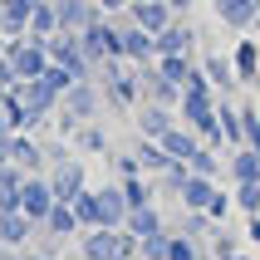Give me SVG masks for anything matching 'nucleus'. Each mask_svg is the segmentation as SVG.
<instances>
[{"mask_svg":"<svg viewBox=\"0 0 260 260\" xmlns=\"http://www.w3.org/2000/svg\"><path fill=\"white\" fill-rule=\"evenodd\" d=\"M138 88H143L147 103H162V108H182V84H172V79H162L157 64H143L138 69Z\"/></svg>","mask_w":260,"mask_h":260,"instance_id":"nucleus-5","label":"nucleus"},{"mask_svg":"<svg viewBox=\"0 0 260 260\" xmlns=\"http://www.w3.org/2000/svg\"><path fill=\"white\" fill-rule=\"evenodd\" d=\"M133 157H138V167H143V172H152V177H167V172H172V167H177V162L167 157V152H162V147L152 143V138L133 147Z\"/></svg>","mask_w":260,"mask_h":260,"instance_id":"nucleus-24","label":"nucleus"},{"mask_svg":"<svg viewBox=\"0 0 260 260\" xmlns=\"http://www.w3.org/2000/svg\"><path fill=\"white\" fill-rule=\"evenodd\" d=\"M246 236L255 241V250H260V216H246Z\"/></svg>","mask_w":260,"mask_h":260,"instance_id":"nucleus-39","label":"nucleus"},{"mask_svg":"<svg viewBox=\"0 0 260 260\" xmlns=\"http://www.w3.org/2000/svg\"><path fill=\"white\" fill-rule=\"evenodd\" d=\"M226 172H231V187L236 182H260V152L231 147V152H226Z\"/></svg>","mask_w":260,"mask_h":260,"instance_id":"nucleus-18","label":"nucleus"},{"mask_svg":"<svg viewBox=\"0 0 260 260\" xmlns=\"http://www.w3.org/2000/svg\"><path fill=\"white\" fill-rule=\"evenodd\" d=\"M118 187H123V197H128V211L133 206H152V177L147 172H128Z\"/></svg>","mask_w":260,"mask_h":260,"instance_id":"nucleus-25","label":"nucleus"},{"mask_svg":"<svg viewBox=\"0 0 260 260\" xmlns=\"http://www.w3.org/2000/svg\"><path fill=\"white\" fill-rule=\"evenodd\" d=\"M211 5H216L221 25L236 29V35H246V29L260 20V5H255V0H211Z\"/></svg>","mask_w":260,"mask_h":260,"instance_id":"nucleus-10","label":"nucleus"},{"mask_svg":"<svg viewBox=\"0 0 260 260\" xmlns=\"http://www.w3.org/2000/svg\"><path fill=\"white\" fill-rule=\"evenodd\" d=\"M93 197H99V226H123V221H128V197H123L118 182L93 187Z\"/></svg>","mask_w":260,"mask_h":260,"instance_id":"nucleus-9","label":"nucleus"},{"mask_svg":"<svg viewBox=\"0 0 260 260\" xmlns=\"http://www.w3.org/2000/svg\"><path fill=\"white\" fill-rule=\"evenodd\" d=\"M167 246H172V231L162 226L157 236H143L138 241V260H167Z\"/></svg>","mask_w":260,"mask_h":260,"instance_id":"nucleus-31","label":"nucleus"},{"mask_svg":"<svg viewBox=\"0 0 260 260\" xmlns=\"http://www.w3.org/2000/svg\"><path fill=\"white\" fill-rule=\"evenodd\" d=\"M231 64H236V79L241 84H260V40H241Z\"/></svg>","mask_w":260,"mask_h":260,"instance_id":"nucleus-19","label":"nucleus"},{"mask_svg":"<svg viewBox=\"0 0 260 260\" xmlns=\"http://www.w3.org/2000/svg\"><path fill=\"white\" fill-rule=\"evenodd\" d=\"M123 231H128L133 241H143V236H157V231H162L157 206H133V211H128V221H123Z\"/></svg>","mask_w":260,"mask_h":260,"instance_id":"nucleus-23","label":"nucleus"},{"mask_svg":"<svg viewBox=\"0 0 260 260\" xmlns=\"http://www.w3.org/2000/svg\"><path fill=\"white\" fill-rule=\"evenodd\" d=\"M172 128H177V113H172V108H162V103H138V133H143V138L157 143L162 133H172Z\"/></svg>","mask_w":260,"mask_h":260,"instance_id":"nucleus-13","label":"nucleus"},{"mask_svg":"<svg viewBox=\"0 0 260 260\" xmlns=\"http://www.w3.org/2000/svg\"><path fill=\"white\" fill-rule=\"evenodd\" d=\"M79 260H84V255H79Z\"/></svg>","mask_w":260,"mask_h":260,"instance_id":"nucleus-47","label":"nucleus"},{"mask_svg":"<svg viewBox=\"0 0 260 260\" xmlns=\"http://www.w3.org/2000/svg\"><path fill=\"white\" fill-rule=\"evenodd\" d=\"M49 182H54V197H59V202H74V197L88 187V182H84V162H69V157H64L54 172H49Z\"/></svg>","mask_w":260,"mask_h":260,"instance_id":"nucleus-15","label":"nucleus"},{"mask_svg":"<svg viewBox=\"0 0 260 260\" xmlns=\"http://www.w3.org/2000/svg\"><path fill=\"white\" fill-rule=\"evenodd\" d=\"M54 29H59L54 0H35V10H29V35H40V40H49Z\"/></svg>","mask_w":260,"mask_h":260,"instance_id":"nucleus-28","label":"nucleus"},{"mask_svg":"<svg viewBox=\"0 0 260 260\" xmlns=\"http://www.w3.org/2000/svg\"><path fill=\"white\" fill-rule=\"evenodd\" d=\"M167 5H172V15H187L191 10V0H167Z\"/></svg>","mask_w":260,"mask_h":260,"instance_id":"nucleus-41","label":"nucleus"},{"mask_svg":"<svg viewBox=\"0 0 260 260\" xmlns=\"http://www.w3.org/2000/svg\"><path fill=\"white\" fill-rule=\"evenodd\" d=\"M0 167H10V133H0Z\"/></svg>","mask_w":260,"mask_h":260,"instance_id":"nucleus-40","label":"nucleus"},{"mask_svg":"<svg viewBox=\"0 0 260 260\" xmlns=\"http://www.w3.org/2000/svg\"><path fill=\"white\" fill-rule=\"evenodd\" d=\"M20 79H15V69H10V54H5V44H0V93L5 88H15Z\"/></svg>","mask_w":260,"mask_h":260,"instance_id":"nucleus-37","label":"nucleus"},{"mask_svg":"<svg viewBox=\"0 0 260 260\" xmlns=\"http://www.w3.org/2000/svg\"><path fill=\"white\" fill-rule=\"evenodd\" d=\"M54 202H59V197H54V182H49L44 172H29L25 187H20V211H25L35 226H44V216L54 211Z\"/></svg>","mask_w":260,"mask_h":260,"instance_id":"nucleus-3","label":"nucleus"},{"mask_svg":"<svg viewBox=\"0 0 260 260\" xmlns=\"http://www.w3.org/2000/svg\"><path fill=\"white\" fill-rule=\"evenodd\" d=\"M5 260H29V250H5Z\"/></svg>","mask_w":260,"mask_h":260,"instance_id":"nucleus-42","label":"nucleus"},{"mask_svg":"<svg viewBox=\"0 0 260 260\" xmlns=\"http://www.w3.org/2000/svg\"><path fill=\"white\" fill-rule=\"evenodd\" d=\"M231 206H236V202H231V191H221V187H216V197H211V206H206V216H211V221H221L226 211H231Z\"/></svg>","mask_w":260,"mask_h":260,"instance_id":"nucleus-35","label":"nucleus"},{"mask_svg":"<svg viewBox=\"0 0 260 260\" xmlns=\"http://www.w3.org/2000/svg\"><path fill=\"white\" fill-rule=\"evenodd\" d=\"M152 64H157V74H162V79H172V84H187L191 69H197V59H191V54H162V59H152Z\"/></svg>","mask_w":260,"mask_h":260,"instance_id":"nucleus-26","label":"nucleus"},{"mask_svg":"<svg viewBox=\"0 0 260 260\" xmlns=\"http://www.w3.org/2000/svg\"><path fill=\"white\" fill-rule=\"evenodd\" d=\"M182 206L187 211H206L211 206V197H216V177H197V172H187V182H182Z\"/></svg>","mask_w":260,"mask_h":260,"instance_id":"nucleus-17","label":"nucleus"},{"mask_svg":"<svg viewBox=\"0 0 260 260\" xmlns=\"http://www.w3.org/2000/svg\"><path fill=\"white\" fill-rule=\"evenodd\" d=\"M74 143L84 147V152H108V138H103L93 123H84V128H74Z\"/></svg>","mask_w":260,"mask_h":260,"instance_id":"nucleus-34","label":"nucleus"},{"mask_svg":"<svg viewBox=\"0 0 260 260\" xmlns=\"http://www.w3.org/2000/svg\"><path fill=\"white\" fill-rule=\"evenodd\" d=\"M25 177L29 172H20V167H0V216L5 211H20V187H25Z\"/></svg>","mask_w":260,"mask_h":260,"instance_id":"nucleus-22","label":"nucleus"},{"mask_svg":"<svg viewBox=\"0 0 260 260\" xmlns=\"http://www.w3.org/2000/svg\"><path fill=\"white\" fill-rule=\"evenodd\" d=\"M255 5H260V0H255Z\"/></svg>","mask_w":260,"mask_h":260,"instance_id":"nucleus-48","label":"nucleus"},{"mask_svg":"<svg viewBox=\"0 0 260 260\" xmlns=\"http://www.w3.org/2000/svg\"><path fill=\"white\" fill-rule=\"evenodd\" d=\"M123 15H128L133 25H143L147 35H162V29H167V25L177 20L167 0H128V10H123Z\"/></svg>","mask_w":260,"mask_h":260,"instance_id":"nucleus-6","label":"nucleus"},{"mask_svg":"<svg viewBox=\"0 0 260 260\" xmlns=\"http://www.w3.org/2000/svg\"><path fill=\"white\" fill-rule=\"evenodd\" d=\"M69 206H74V216H79V226H84V231H93V226H99V197H93V187H84Z\"/></svg>","mask_w":260,"mask_h":260,"instance_id":"nucleus-30","label":"nucleus"},{"mask_svg":"<svg viewBox=\"0 0 260 260\" xmlns=\"http://www.w3.org/2000/svg\"><path fill=\"white\" fill-rule=\"evenodd\" d=\"M123 59H128L133 69H143V64H152V59H157L152 35H147L143 25H133V20H123Z\"/></svg>","mask_w":260,"mask_h":260,"instance_id":"nucleus-8","label":"nucleus"},{"mask_svg":"<svg viewBox=\"0 0 260 260\" xmlns=\"http://www.w3.org/2000/svg\"><path fill=\"white\" fill-rule=\"evenodd\" d=\"M35 231H40V226H35L25 211H5V216H0V246L5 250H25Z\"/></svg>","mask_w":260,"mask_h":260,"instance_id":"nucleus-12","label":"nucleus"},{"mask_svg":"<svg viewBox=\"0 0 260 260\" xmlns=\"http://www.w3.org/2000/svg\"><path fill=\"white\" fill-rule=\"evenodd\" d=\"M0 260H5V246H0Z\"/></svg>","mask_w":260,"mask_h":260,"instance_id":"nucleus-45","label":"nucleus"},{"mask_svg":"<svg viewBox=\"0 0 260 260\" xmlns=\"http://www.w3.org/2000/svg\"><path fill=\"white\" fill-rule=\"evenodd\" d=\"M29 10H35V5H25V0H5L0 35H5V40H20V35H29Z\"/></svg>","mask_w":260,"mask_h":260,"instance_id":"nucleus-21","label":"nucleus"},{"mask_svg":"<svg viewBox=\"0 0 260 260\" xmlns=\"http://www.w3.org/2000/svg\"><path fill=\"white\" fill-rule=\"evenodd\" d=\"M10 162L20 172H44V147L29 133H10Z\"/></svg>","mask_w":260,"mask_h":260,"instance_id":"nucleus-16","label":"nucleus"},{"mask_svg":"<svg viewBox=\"0 0 260 260\" xmlns=\"http://www.w3.org/2000/svg\"><path fill=\"white\" fill-rule=\"evenodd\" d=\"M59 108H64V113H59V123H64V128H84V123H93V118H99V108H103V99H99V88H93V79H84V84H74L69 93H64V99H59Z\"/></svg>","mask_w":260,"mask_h":260,"instance_id":"nucleus-2","label":"nucleus"},{"mask_svg":"<svg viewBox=\"0 0 260 260\" xmlns=\"http://www.w3.org/2000/svg\"><path fill=\"white\" fill-rule=\"evenodd\" d=\"M5 54H10V69H15L20 84H29V79H40V74L49 69V49H44L40 35H20V40H10Z\"/></svg>","mask_w":260,"mask_h":260,"instance_id":"nucleus-1","label":"nucleus"},{"mask_svg":"<svg viewBox=\"0 0 260 260\" xmlns=\"http://www.w3.org/2000/svg\"><path fill=\"white\" fill-rule=\"evenodd\" d=\"M157 147H162L172 162H191V152H197V147H206V143L187 128V123H177L172 133H162V138H157Z\"/></svg>","mask_w":260,"mask_h":260,"instance_id":"nucleus-14","label":"nucleus"},{"mask_svg":"<svg viewBox=\"0 0 260 260\" xmlns=\"http://www.w3.org/2000/svg\"><path fill=\"white\" fill-rule=\"evenodd\" d=\"M152 44H157V59L162 54H191V49H197V29H191L187 15H177L162 35H152Z\"/></svg>","mask_w":260,"mask_h":260,"instance_id":"nucleus-7","label":"nucleus"},{"mask_svg":"<svg viewBox=\"0 0 260 260\" xmlns=\"http://www.w3.org/2000/svg\"><path fill=\"white\" fill-rule=\"evenodd\" d=\"M187 172H197V177H216V172H221L216 147H197V152H191V162H187Z\"/></svg>","mask_w":260,"mask_h":260,"instance_id":"nucleus-32","label":"nucleus"},{"mask_svg":"<svg viewBox=\"0 0 260 260\" xmlns=\"http://www.w3.org/2000/svg\"><path fill=\"white\" fill-rule=\"evenodd\" d=\"M93 5H99L103 15H123V10H128V0H93Z\"/></svg>","mask_w":260,"mask_h":260,"instance_id":"nucleus-38","label":"nucleus"},{"mask_svg":"<svg viewBox=\"0 0 260 260\" xmlns=\"http://www.w3.org/2000/svg\"><path fill=\"white\" fill-rule=\"evenodd\" d=\"M44 231L49 236H74V231H84V226H79V216H74L69 202H54V211L44 216Z\"/></svg>","mask_w":260,"mask_h":260,"instance_id":"nucleus-27","label":"nucleus"},{"mask_svg":"<svg viewBox=\"0 0 260 260\" xmlns=\"http://www.w3.org/2000/svg\"><path fill=\"white\" fill-rule=\"evenodd\" d=\"M25 5H35V0H25Z\"/></svg>","mask_w":260,"mask_h":260,"instance_id":"nucleus-46","label":"nucleus"},{"mask_svg":"<svg viewBox=\"0 0 260 260\" xmlns=\"http://www.w3.org/2000/svg\"><path fill=\"white\" fill-rule=\"evenodd\" d=\"M29 260H54V255H44V250H35V255H29Z\"/></svg>","mask_w":260,"mask_h":260,"instance_id":"nucleus-43","label":"nucleus"},{"mask_svg":"<svg viewBox=\"0 0 260 260\" xmlns=\"http://www.w3.org/2000/svg\"><path fill=\"white\" fill-rule=\"evenodd\" d=\"M167 260H206V250L191 241V236H172V246H167Z\"/></svg>","mask_w":260,"mask_h":260,"instance_id":"nucleus-33","label":"nucleus"},{"mask_svg":"<svg viewBox=\"0 0 260 260\" xmlns=\"http://www.w3.org/2000/svg\"><path fill=\"white\" fill-rule=\"evenodd\" d=\"M54 15H59V29H74V35H79V29H88L103 10L93 0H54Z\"/></svg>","mask_w":260,"mask_h":260,"instance_id":"nucleus-11","label":"nucleus"},{"mask_svg":"<svg viewBox=\"0 0 260 260\" xmlns=\"http://www.w3.org/2000/svg\"><path fill=\"white\" fill-rule=\"evenodd\" d=\"M211 250H216V260H236V246L226 231H211Z\"/></svg>","mask_w":260,"mask_h":260,"instance_id":"nucleus-36","label":"nucleus"},{"mask_svg":"<svg viewBox=\"0 0 260 260\" xmlns=\"http://www.w3.org/2000/svg\"><path fill=\"white\" fill-rule=\"evenodd\" d=\"M231 202L241 216H260V182H236L231 187Z\"/></svg>","mask_w":260,"mask_h":260,"instance_id":"nucleus-29","label":"nucleus"},{"mask_svg":"<svg viewBox=\"0 0 260 260\" xmlns=\"http://www.w3.org/2000/svg\"><path fill=\"white\" fill-rule=\"evenodd\" d=\"M20 99H25V108H29V128H40L44 118L54 113L59 108V99H64V93H59L54 84H49V79H29V84H20Z\"/></svg>","mask_w":260,"mask_h":260,"instance_id":"nucleus-4","label":"nucleus"},{"mask_svg":"<svg viewBox=\"0 0 260 260\" xmlns=\"http://www.w3.org/2000/svg\"><path fill=\"white\" fill-rule=\"evenodd\" d=\"M202 74L211 79V88H216V93H231V88L241 84V79H236V64H231L226 54H211V59H202Z\"/></svg>","mask_w":260,"mask_h":260,"instance_id":"nucleus-20","label":"nucleus"},{"mask_svg":"<svg viewBox=\"0 0 260 260\" xmlns=\"http://www.w3.org/2000/svg\"><path fill=\"white\" fill-rule=\"evenodd\" d=\"M0 15H5V0H0Z\"/></svg>","mask_w":260,"mask_h":260,"instance_id":"nucleus-44","label":"nucleus"}]
</instances>
